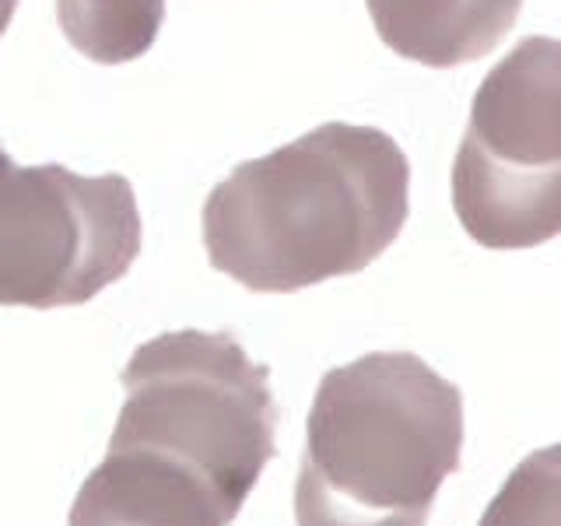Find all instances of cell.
<instances>
[{"instance_id":"obj_6","label":"cell","mask_w":561,"mask_h":526,"mask_svg":"<svg viewBox=\"0 0 561 526\" xmlns=\"http://www.w3.org/2000/svg\"><path fill=\"white\" fill-rule=\"evenodd\" d=\"M218 491L162 453L119 446L88 473L67 526H228Z\"/></svg>"},{"instance_id":"obj_1","label":"cell","mask_w":561,"mask_h":526,"mask_svg":"<svg viewBox=\"0 0 561 526\" xmlns=\"http://www.w3.org/2000/svg\"><path fill=\"white\" fill-rule=\"evenodd\" d=\"M411 210V162L390 134L323 123L232 169L207 193L210 267L250 291L285 295L365 271Z\"/></svg>"},{"instance_id":"obj_7","label":"cell","mask_w":561,"mask_h":526,"mask_svg":"<svg viewBox=\"0 0 561 526\" xmlns=\"http://www.w3.org/2000/svg\"><path fill=\"white\" fill-rule=\"evenodd\" d=\"M523 0H368L379 39L425 67L481 60L516 25Z\"/></svg>"},{"instance_id":"obj_5","label":"cell","mask_w":561,"mask_h":526,"mask_svg":"<svg viewBox=\"0 0 561 526\" xmlns=\"http://www.w3.org/2000/svg\"><path fill=\"white\" fill-rule=\"evenodd\" d=\"M140 210L127 175L0 158V306H81L134 267Z\"/></svg>"},{"instance_id":"obj_10","label":"cell","mask_w":561,"mask_h":526,"mask_svg":"<svg viewBox=\"0 0 561 526\" xmlns=\"http://www.w3.org/2000/svg\"><path fill=\"white\" fill-rule=\"evenodd\" d=\"M14 8H18V0H0V35L8 32L11 18H14Z\"/></svg>"},{"instance_id":"obj_4","label":"cell","mask_w":561,"mask_h":526,"mask_svg":"<svg viewBox=\"0 0 561 526\" xmlns=\"http://www.w3.org/2000/svg\"><path fill=\"white\" fill-rule=\"evenodd\" d=\"M453 210L488 250L561 232V46L523 39L481 81L453 162Z\"/></svg>"},{"instance_id":"obj_9","label":"cell","mask_w":561,"mask_h":526,"mask_svg":"<svg viewBox=\"0 0 561 526\" xmlns=\"http://www.w3.org/2000/svg\"><path fill=\"white\" fill-rule=\"evenodd\" d=\"M481 526H561V453L548 446L508 473Z\"/></svg>"},{"instance_id":"obj_2","label":"cell","mask_w":561,"mask_h":526,"mask_svg":"<svg viewBox=\"0 0 561 526\" xmlns=\"http://www.w3.org/2000/svg\"><path fill=\"white\" fill-rule=\"evenodd\" d=\"M463 397L411 351H373L330 368L316 390L298 526H425L460 470Z\"/></svg>"},{"instance_id":"obj_3","label":"cell","mask_w":561,"mask_h":526,"mask_svg":"<svg viewBox=\"0 0 561 526\" xmlns=\"http://www.w3.org/2000/svg\"><path fill=\"white\" fill-rule=\"evenodd\" d=\"M110 449L134 446L190 467L232 516L277 453V403L267 365L232 333L175 330L140 344L123 368Z\"/></svg>"},{"instance_id":"obj_11","label":"cell","mask_w":561,"mask_h":526,"mask_svg":"<svg viewBox=\"0 0 561 526\" xmlns=\"http://www.w3.org/2000/svg\"><path fill=\"white\" fill-rule=\"evenodd\" d=\"M4 155H8V151H4V148H0V158H4Z\"/></svg>"},{"instance_id":"obj_8","label":"cell","mask_w":561,"mask_h":526,"mask_svg":"<svg viewBox=\"0 0 561 526\" xmlns=\"http://www.w3.org/2000/svg\"><path fill=\"white\" fill-rule=\"evenodd\" d=\"M67 43L95 64H130L154 46L165 0H57Z\"/></svg>"}]
</instances>
